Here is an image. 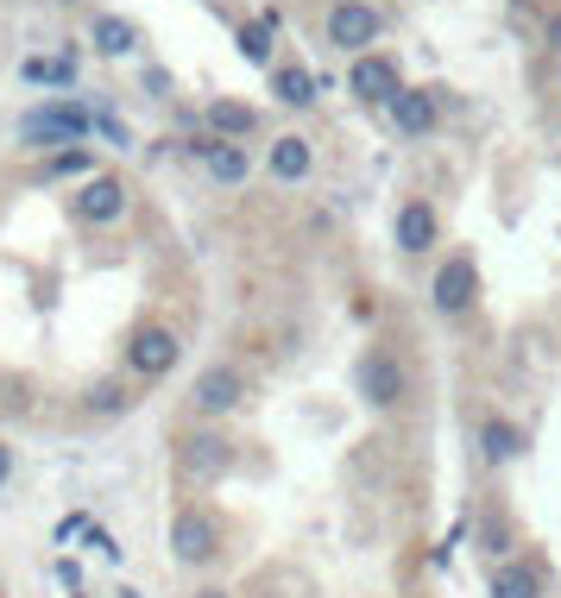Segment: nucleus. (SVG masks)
I'll list each match as a JSON object with an SVG mask.
<instances>
[{
  "label": "nucleus",
  "instance_id": "a211bd4d",
  "mask_svg": "<svg viewBox=\"0 0 561 598\" xmlns=\"http://www.w3.org/2000/svg\"><path fill=\"white\" fill-rule=\"evenodd\" d=\"M316 89H322V82H316L304 64H278V70H272V95H278L284 107H309V101H316Z\"/></svg>",
  "mask_w": 561,
  "mask_h": 598
},
{
  "label": "nucleus",
  "instance_id": "aec40b11",
  "mask_svg": "<svg viewBox=\"0 0 561 598\" xmlns=\"http://www.w3.org/2000/svg\"><path fill=\"white\" fill-rule=\"evenodd\" d=\"M208 126H215L221 139H253L259 114L247 107V101H208Z\"/></svg>",
  "mask_w": 561,
  "mask_h": 598
},
{
  "label": "nucleus",
  "instance_id": "7ed1b4c3",
  "mask_svg": "<svg viewBox=\"0 0 561 598\" xmlns=\"http://www.w3.org/2000/svg\"><path fill=\"white\" fill-rule=\"evenodd\" d=\"M347 89H354L366 107H391V101L404 95V76H398V64H391V57L366 50V57H354V70H347Z\"/></svg>",
  "mask_w": 561,
  "mask_h": 598
},
{
  "label": "nucleus",
  "instance_id": "9d476101",
  "mask_svg": "<svg viewBox=\"0 0 561 598\" xmlns=\"http://www.w3.org/2000/svg\"><path fill=\"white\" fill-rule=\"evenodd\" d=\"M171 554H178L183 567L215 561V524H208V517H196V510H183L178 524H171Z\"/></svg>",
  "mask_w": 561,
  "mask_h": 598
},
{
  "label": "nucleus",
  "instance_id": "6ab92c4d",
  "mask_svg": "<svg viewBox=\"0 0 561 598\" xmlns=\"http://www.w3.org/2000/svg\"><path fill=\"white\" fill-rule=\"evenodd\" d=\"M20 76H26L32 89H70V82H77V57H70V50H64V57H26Z\"/></svg>",
  "mask_w": 561,
  "mask_h": 598
},
{
  "label": "nucleus",
  "instance_id": "0eeeda50",
  "mask_svg": "<svg viewBox=\"0 0 561 598\" xmlns=\"http://www.w3.org/2000/svg\"><path fill=\"white\" fill-rule=\"evenodd\" d=\"M359 378V398L373 403V410H391V403L404 398V372H398V359H385V353H366L354 366Z\"/></svg>",
  "mask_w": 561,
  "mask_h": 598
},
{
  "label": "nucleus",
  "instance_id": "423d86ee",
  "mask_svg": "<svg viewBox=\"0 0 561 598\" xmlns=\"http://www.w3.org/2000/svg\"><path fill=\"white\" fill-rule=\"evenodd\" d=\"M127 366L139 378H164L178 366V334H171V327H139L133 347H127Z\"/></svg>",
  "mask_w": 561,
  "mask_h": 598
},
{
  "label": "nucleus",
  "instance_id": "4468645a",
  "mask_svg": "<svg viewBox=\"0 0 561 598\" xmlns=\"http://www.w3.org/2000/svg\"><path fill=\"white\" fill-rule=\"evenodd\" d=\"M89 38H95V50H102V57H133V50H139V25L121 20V13H95Z\"/></svg>",
  "mask_w": 561,
  "mask_h": 598
},
{
  "label": "nucleus",
  "instance_id": "f257e3e1",
  "mask_svg": "<svg viewBox=\"0 0 561 598\" xmlns=\"http://www.w3.org/2000/svg\"><path fill=\"white\" fill-rule=\"evenodd\" d=\"M95 133V114L77 107V101H51V107H32L26 120H20V139L26 146H77Z\"/></svg>",
  "mask_w": 561,
  "mask_h": 598
},
{
  "label": "nucleus",
  "instance_id": "39448f33",
  "mask_svg": "<svg viewBox=\"0 0 561 598\" xmlns=\"http://www.w3.org/2000/svg\"><path fill=\"white\" fill-rule=\"evenodd\" d=\"M190 151L208 164L215 183H247V176H253V151H247V139H221V133H208V139H196Z\"/></svg>",
  "mask_w": 561,
  "mask_h": 598
},
{
  "label": "nucleus",
  "instance_id": "412c9836",
  "mask_svg": "<svg viewBox=\"0 0 561 598\" xmlns=\"http://www.w3.org/2000/svg\"><path fill=\"white\" fill-rule=\"evenodd\" d=\"M233 45H240V57H247V64H272V25H265V20L240 25V32H233Z\"/></svg>",
  "mask_w": 561,
  "mask_h": 598
},
{
  "label": "nucleus",
  "instance_id": "1a4fd4ad",
  "mask_svg": "<svg viewBox=\"0 0 561 598\" xmlns=\"http://www.w3.org/2000/svg\"><path fill=\"white\" fill-rule=\"evenodd\" d=\"M240 398H247V378L233 372V366H208V372L196 378V410H203V416H228Z\"/></svg>",
  "mask_w": 561,
  "mask_h": 598
},
{
  "label": "nucleus",
  "instance_id": "f8f14e48",
  "mask_svg": "<svg viewBox=\"0 0 561 598\" xmlns=\"http://www.w3.org/2000/svg\"><path fill=\"white\" fill-rule=\"evenodd\" d=\"M391 126L410 133V139L435 133V95H430V89H404V95L391 101Z\"/></svg>",
  "mask_w": 561,
  "mask_h": 598
},
{
  "label": "nucleus",
  "instance_id": "f03ea898",
  "mask_svg": "<svg viewBox=\"0 0 561 598\" xmlns=\"http://www.w3.org/2000/svg\"><path fill=\"white\" fill-rule=\"evenodd\" d=\"M430 297H435V309L448 315V322H460L473 302H480V272H473V258H448L442 272H435V284H430Z\"/></svg>",
  "mask_w": 561,
  "mask_h": 598
},
{
  "label": "nucleus",
  "instance_id": "4be33fe9",
  "mask_svg": "<svg viewBox=\"0 0 561 598\" xmlns=\"http://www.w3.org/2000/svg\"><path fill=\"white\" fill-rule=\"evenodd\" d=\"M89 164H95V158H89V151H82V146H64V151H57V158H51V176H82V171H89Z\"/></svg>",
  "mask_w": 561,
  "mask_h": 598
},
{
  "label": "nucleus",
  "instance_id": "ddd939ff",
  "mask_svg": "<svg viewBox=\"0 0 561 598\" xmlns=\"http://www.w3.org/2000/svg\"><path fill=\"white\" fill-rule=\"evenodd\" d=\"M309 164H316V151H309L304 133H284V139H272V176H278V183H304Z\"/></svg>",
  "mask_w": 561,
  "mask_h": 598
},
{
  "label": "nucleus",
  "instance_id": "9b49d317",
  "mask_svg": "<svg viewBox=\"0 0 561 598\" xmlns=\"http://www.w3.org/2000/svg\"><path fill=\"white\" fill-rule=\"evenodd\" d=\"M391 233H398V246L404 252H430L435 246V208L430 202H404L398 221H391Z\"/></svg>",
  "mask_w": 561,
  "mask_h": 598
},
{
  "label": "nucleus",
  "instance_id": "b1692460",
  "mask_svg": "<svg viewBox=\"0 0 561 598\" xmlns=\"http://www.w3.org/2000/svg\"><path fill=\"white\" fill-rule=\"evenodd\" d=\"M95 133H107V139H114V146H133V139H127V126L114 120V114H95Z\"/></svg>",
  "mask_w": 561,
  "mask_h": 598
},
{
  "label": "nucleus",
  "instance_id": "20e7f679",
  "mask_svg": "<svg viewBox=\"0 0 561 598\" xmlns=\"http://www.w3.org/2000/svg\"><path fill=\"white\" fill-rule=\"evenodd\" d=\"M385 32V20H379V7H366V0H341L329 13V45H341V50H354V57H366V45Z\"/></svg>",
  "mask_w": 561,
  "mask_h": 598
},
{
  "label": "nucleus",
  "instance_id": "f3484780",
  "mask_svg": "<svg viewBox=\"0 0 561 598\" xmlns=\"http://www.w3.org/2000/svg\"><path fill=\"white\" fill-rule=\"evenodd\" d=\"M228 460H233V448L221 441V435H190V453H183V467L196 479H221L228 473Z\"/></svg>",
  "mask_w": 561,
  "mask_h": 598
},
{
  "label": "nucleus",
  "instance_id": "bb28decb",
  "mask_svg": "<svg viewBox=\"0 0 561 598\" xmlns=\"http://www.w3.org/2000/svg\"><path fill=\"white\" fill-rule=\"evenodd\" d=\"M196 598H228V593H196Z\"/></svg>",
  "mask_w": 561,
  "mask_h": 598
},
{
  "label": "nucleus",
  "instance_id": "6e6552de",
  "mask_svg": "<svg viewBox=\"0 0 561 598\" xmlns=\"http://www.w3.org/2000/svg\"><path fill=\"white\" fill-rule=\"evenodd\" d=\"M77 215L82 221H95V227L121 221V215H127V183H121V176H89L82 196H77Z\"/></svg>",
  "mask_w": 561,
  "mask_h": 598
},
{
  "label": "nucleus",
  "instance_id": "dca6fc26",
  "mask_svg": "<svg viewBox=\"0 0 561 598\" xmlns=\"http://www.w3.org/2000/svg\"><path fill=\"white\" fill-rule=\"evenodd\" d=\"M480 453L492 460V467L517 460V453H524V428L505 423V416H485V423H480Z\"/></svg>",
  "mask_w": 561,
  "mask_h": 598
},
{
  "label": "nucleus",
  "instance_id": "5701e85b",
  "mask_svg": "<svg viewBox=\"0 0 561 598\" xmlns=\"http://www.w3.org/2000/svg\"><path fill=\"white\" fill-rule=\"evenodd\" d=\"M480 542H485V554H492V561H511V554H505V549H511V529H505V524H485Z\"/></svg>",
  "mask_w": 561,
  "mask_h": 598
},
{
  "label": "nucleus",
  "instance_id": "a878e982",
  "mask_svg": "<svg viewBox=\"0 0 561 598\" xmlns=\"http://www.w3.org/2000/svg\"><path fill=\"white\" fill-rule=\"evenodd\" d=\"M549 45L561 50V13H556V20H549Z\"/></svg>",
  "mask_w": 561,
  "mask_h": 598
},
{
  "label": "nucleus",
  "instance_id": "393cba45",
  "mask_svg": "<svg viewBox=\"0 0 561 598\" xmlns=\"http://www.w3.org/2000/svg\"><path fill=\"white\" fill-rule=\"evenodd\" d=\"M7 479H13V448L0 441V485H7Z\"/></svg>",
  "mask_w": 561,
  "mask_h": 598
},
{
  "label": "nucleus",
  "instance_id": "2eb2a0df",
  "mask_svg": "<svg viewBox=\"0 0 561 598\" xmlns=\"http://www.w3.org/2000/svg\"><path fill=\"white\" fill-rule=\"evenodd\" d=\"M492 598H542V574L530 561H492Z\"/></svg>",
  "mask_w": 561,
  "mask_h": 598
}]
</instances>
